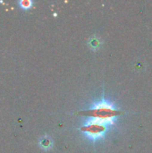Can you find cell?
Masks as SVG:
<instances>
[{
    "label": "cell",
    "instance_id": "1",
    "mask_svg": "<svg viewBox=\"0 0 152 153\" xmlns=\"http://www.w3.org/2000/svg\"><path fill=\"white\" fill-rule=\"evenodd\" d=\"M83 114H85V116L90 117L91 118L106 122L108 125H113L114 117L121 115L122 112L116 110V108H114L113 106L107 102H101L96 105L91 109L85 111Z\"/></svg>",
    "mask_w": 152,
    "mask_h": 153
},
{
    "label": "cell",
    "instance_id": "2",
    "mask_svg": "<svg viewBox=\"0 0 152 153\" xmlns=\"http://www.w3.org/2000/svg\"><path fill=\"white\" fill-rule=\"evenodd\" d=\"M108 126L109 125L103 121L91 118L84 126L81 128V130L85 133L90 139H91L92 141H96L103 137L104 134L107 131Z\"/></svg>",
    "mask_w": 152,
    "mask_h": 153
},
{
    "label": "cell",
    "instance_id": "3",
    "mask_svg": "<svg viewBox=\"0 0 152 153\" xmlns=\"http://www.w3.org/2000/svg\"><path fill=\"white\" fill-rule=\"evenodd\" d=\"M52 140L48 137H43L39 141V145L44 150H48L52 147Z\"/></svg>",
    "mask_w": 152,
    "mask_h": 153
},
{
    "label": "cell",
    "instance_id": "4",
    "mask_svg": "<svg viewBox=\"0 0 152 153\" xmlns=\"http://www.w3.org/2000/svg\"><path fill=\"white\" fill-rule=\"evenodd\" d=\"M89 45L93 49H95V48H99L100 46V42H99V40L97 38H91V39L89 41Z\"/></svg>",
    "mask_w": 152,
    "mask_h": 153
},
{
    "label": "cell",
    "instance_id": "5",
    "mask_svg": "<svg viewBox=\"0 0 152 153\" xmlns=\"http://www.w3.org/2000/svg\"><path fill=\"white\" fill-rule=\"evenodd\" d=\"M20 5L24 8V9H27V8H30L32 4V2L31 1H29V0H22L20 3Z\"/></svg>",
    "mask_w": 152,
    "mask_h": 153
}]
</instances>
